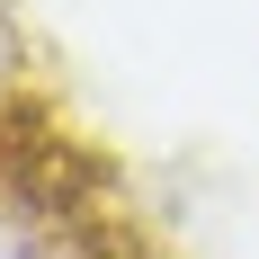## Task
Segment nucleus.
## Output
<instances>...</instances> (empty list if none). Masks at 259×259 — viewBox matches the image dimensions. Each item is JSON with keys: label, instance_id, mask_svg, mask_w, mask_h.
Segmentation results:
<instances>
[{"label": "nucleus", "instance_id": "obj_1", "mask_svg": "<svg viewBox=\"0 0 259 259\" xmlns=\"http://www.w3.org/2000/svg\"><path fill=\"white\" fill-rule=\"evenodd\" d=\"M18 80H27V45H18V18H9V0H0V107H18V99H27Z\"/></svg>", "mask_w": 259, "mask_h": 259}]
</instances>
